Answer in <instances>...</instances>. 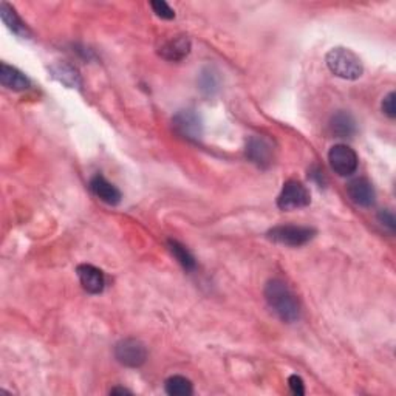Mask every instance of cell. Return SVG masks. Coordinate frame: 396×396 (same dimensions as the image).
Segmentation results:
<instances>
[{"instance_id":"obj_24","label":"cell","mask_w":396,"mask_h":396,"mask_svg":"<svg viewBox=\"0 0 396 396\" xmlns=\"http://www.w3.org/2000/svg\"><path fill=\"white\" fill-rule=\"evenodd\" d=\"M110 395H131V392L123 389V387H116V389H112Z\"/></svg>"},{"instance_id":"obj_7","label":"cell","mask_w":396,"mask_h":396,"mask_svg":"<svg viewBox=\"0 0 396 396\" xmlns=\"http://www.w3.org/2000/svg\"><path fill=\"white\" fill-rule=\"evenodd\" d=\"M328 161L331 169H333L335 174H337L339 176H349L354 174L359 163L356 152L347 144L333 145L328 152Z\"/></svg>"},{"instance_id":"obj_16","label":"cell","mask_w":396,"mask_h":396,"mask_svg":"<svg viewBox=\"0 0 396 396\" xmlns=\"http://www.w3.org/2000/svg\"><path fill=\"white\" fill-rule=\"evenodd\" d=\"M52 76L59 80L61 84L67 85L68 88H79L80 87V76L75 67H71L70 64H56L50 68Z\"/></svg>"},{"instance_id":"obj_4","label":"cell","mask_w":396,"mask_h":396,"mask_svg":"<svg viewBox=\"0 0 396 396\" xmlns=\"http://www.w3.org/2000/svg\"><path fill=\"white\" fill-rule=\"evenodd\" d=\"M311 203L310 191L301 181L289 180L284 184L277 197V206L282 211H294V209L306 208Z\"/></svg>"},{"instance_id":"obj_12","label":"cell","mask_w":396,"mask_h":396,"mask_svg":"<svg viewBox=\"0 0 396 396\" xmlns=\"http://www.w3.org/2000/svg\"><path fill=\"white\" fill-rule=\"evenodd\" d=\"M328 127H330V132L333 133L336 138H352L358 131L356 119H354L352 113L345 110L336 112L335 115L331 116Z\"/></svg>"},{"instance_id":"obj_19","label":"cell","mask_w":396,"mask_h":396,"mask_svg":"<svg viewBox=\"0 0 396 396\" xmlns=\"http://www.w3.org/2000/svg\"><path fill=\"white\" fill-rule=\"evenodd\" d=\"M167 246H169V249H171L172 256L176 258V260H179V263L186 271H192L193 268H196V258H193V256L189 253V249L183 246L180 241L169 240Z\"/></svg>"},{"instance_id":"obj_14","label":"cell","mask_w":396,"mask_h":396,"mask_svg":"<svg viewBox=\"0 0 396 396\" xmlns=\"http://www.w3.org/2000/svg\"><path fill=\"white\" fill-rule=\"evenodd\" d=\"M0 83L13 92H25L31 87L30 79L20 70L8 66V64L0 66Z\"/></svg>"},{"instance_id":"obj_22","label":"cell","mask_w":396,"mask_h":396,"mask_svg":"<svg viewBox=\"0 0 396 396\" xmlns=\"http://www.w3.org/2000/svg\"><path fill=\"white\" fill-rule=\"evenodd\" d=\"M395 98H396V95L395 92H390L387 96H384V100H383V112L385 113L387 116H389L390 119H395L396 118V107H395Z\"/></svg>"},{"instance_id":"obj_2","label":"cell","mask_w":396,"mask_h":396,"mask_svg":"<svg viewBox=\"0 0 396 396\" xmlns=\"http://www.w3.org/2000/svg\"><path fill=\"white\" fill-rule=\"evenodd\" d=\"M325 62L328 70L335 76L347 80L359 79L364 73L361 59L352 50L344 47H336L330 50L325 56Z\"/></svg>"},{"instance_id":"obj_1","label":"cell","mask_w":396,"mask_h":396,"mask_svg":"<svg viewBox=\"0 0 396 396\" xmlns=\"http://www.w3.org/2000/svg\"><path fill=\"white\" fill-rule=\"evenodd\" d=\"M265 299L270 308L284 322H296L301 318V305L293 291L280 279H272L265 287Z\"/></svg>"},{"instance_id":"obj_13","label":"cell","mask_w":396,"mask_h":396,"mask_svg":"<svg viewBox=\"0 0 396 396\" xmlns=\"http://www.w3.org/2000/svg\"><path fill=\"white\" fill-rule=\"evenodd\" d=\"M90 191L101 201H104V203L110 205V206L119 205L121 198H123V196H121V192L116 186H113L110 181H107L102 175H95L90 180Z\"/></svg>"},{"instance_id":"obj_21","label":"cell","mask_w":396,"mask_h":396,"mask_svg":"<svg viewBox=\"0 0 396 396\" xmlns=\"http://www.w3.org/2000/svg\"><path fill=\"white\" fill-rule=\"evenodd\" d=\"M378 220L381 222V224L384 226V228H387L390 232H395V228H396V218H395L393 212L389 211V209H384V211L379 212V214H378Z\"/></svg>"},{"instance_id":"obj_5","label":"cell","mask_w":396,"mask_h":396,"mask_svg":"<svg viewBox=\"0 0 396 396\" xmlns=\"http://www.w3.org/2000/svg\"><path fill=\"white\" fill-rule=\"evenodd\" d=\"M115 358L124 367L138 368L148 359V349L138 339L127 337L115 345Z\"/></svg>"},{"instance_id":"obj_3","label":"cell","mask_w":396,"mask_h":396,"mask_svg":"<svg viewBox=\"0 0 396 396\" xmlns=\"http://www.w3.org/2000/svg\"><path fill=\"white\" fill-rule=\"evenodd\" d=\"M316 236V231L313 228H306V226H294V224H285V226H276L268 232V239L276 241L280 245L287 246H302Z\"/></svg>"},{"instance_id":"obj_8","label":"cell","mask_w":396,"mask_h":396,"mask_svg":"<svg viewBox=\"0 0 396 396\" xmlns=\"http://www.w3.org/2000/svg\"><path fill=\"white\" fill-rule=\"evenodd\" d=\"M246 157L257 167L268 169L274 160V149L271 143L263 136H251L246 143Z\"/></svg>"},{"instance_id":"obj_23","label":"cell","mask_w":396,"mask_h":396,"mask_svg":"<svg viewBox=\"0 0 396 396\" xmlns=\"http://www.w3.org/2000/svg\"><path fill=\"white\" fill-rule=\"evenodd\" d=\"M288 385H289L291 392H293L294 395H297V396L305 395V385H304V381H302L301 376H297V375L289 376Z\"/></svg>"},{"instance_id":"obj_10","label":"cell","mask_w":396,"mask_h":396,"mask_svg":"<svg viewBox=\"0 0 396 396\" xmlns=\"http://www.w3.org/2000/svg\"><path fill=\"white\" fill-rule=\"evenodd\" d=\"M160 56L166 61L180 62L184 58H188L191 53V40L188 36H174L167 39L166 42L160 47Z\"/></svg>"},{"instance_id":"obj_9","label":"cell","mask_w":396,"mask_h":396,"mask_svg":"<svg viewBox=\"0 0 396 396\" xmlns=\"http://www.w3.org/2000/svg\"><path fill=\"white\" fill-rule=\"evenodd\" d=\"M78 277L80 285L87 291L88 294H101L106 287V277H104V272L96 268L93 265L83 263L76 268Z\"/></svg>"},{"instance_id":"obj_11","label":"cell","mask_w":396,"mask_h":396,"mask_svg":"<svg viewBox=\"0 0 396 396\" xmlns=\"http://www.w3.org/2000/svg\"><path fill=\"white\" fill-rule=\"evenodd\" d=\"M347 193H349L350 200L354 205L361 208H370L375 203L376 193L371 184L367 179H354L347 186Z\"/></svg>"},{"instance_id":"obj_15","label":"cell","mask_w":396,"mask_h":396,"mask_svg":"<svg viewBox=\"0 0 396 396\" xmlns=\"http://www.w3.org/2000/svg\"><path fill=\"white\" fill-rule=\"evenodd\" d=\"M0 18H2V20H4L5 25L8 27V30L13 31L16 36H19L22 39H30L31 33H30L28 27L19 18L14 8L8 5L6 2L0 4Z\"/></svg>"},{"instance_id":"obj_18","label":"cell","mask_w":396,"mask_h":396,"mask_svg":"<svg viewBox=\"0 0 396 396\" xmlns=\"http://www.w3.org/2000/svg\"><path fill=\"white\" fill-rule=\"evenodd\" d=\"M166 393L171 396H189L193 393V385L188 378L175 375L171 376L164 384Z\"/></svg>"},{"instance_id":"obj_20","label":"cell","mask_w":396,"mask_h":396,"mask_svg":"<svg viewBox=\"0 0 396 396\" xmlns=\"http://www.w3.org/2000/svg\"><path fill=\"white\" fill-rule=\"evenodd\" d=\"M150 6H152L153 13H155L158 18H161V19L171 20V19L175 18V11L164 2V0H157V2H150Z\"/></svg>"},{"instance_id":"obj_6","label":"cell","mask_w":396,"mask_h":396,"mask_svg":"<svg viewBox=\"0 0 396 396\" xmlns=\"http://www.w3.org/2000/svg\"><path fill=\"white\" fill-rule=\"evenodd\" d=\"M175 132L188 141H200L203 136V119L192 109L180 110L172 119Z\"/></svg>"},{"instance_id":"obj_17","label":"cell","mask_w":396,"mask_h":396,"mask_svg":"<svg viewBox=\"0 0 396 396\" xmlns=\"http://www.w3.org/2000/svg\"><path fill=\"white\" fill-rule=\"evenodd\" d=\"M198 87L203 95L214 96L220 90V75L212 67H205L198 76Z\"/></svg>"}]
</instances>
